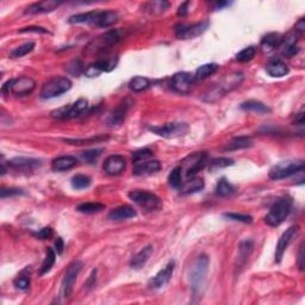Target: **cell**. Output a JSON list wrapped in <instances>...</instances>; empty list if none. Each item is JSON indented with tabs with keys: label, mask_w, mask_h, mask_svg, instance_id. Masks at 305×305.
<instances>
[{
	"label": "cell",
	"mask_w": 305,
	"mask_h": 305,
	"mask_svg": "<svg viewBox=\"0 0 305 305\" xmlns=\"http://www.w3.org/2000/svg\"><path fill=\"white\" fill-rule=\"evenodd\" d=\"M305 31V21L304 18L299 19L298 23L296 24V32H298V34H303V32Z\"/></svg>",
	"instance_id": "58"
},
{
	"label": "cell",
	"mask_w": 305,
	"mask_h": 305,
	"mask_svg": "<svg viewBox=\"0 0 305 305\" xmlns=\"http://www.w3.org/2000/svg\"><path fill=\"white\" fill-rule=\"evenodd\" d=\"M297 263H298L299 269H301V271H304V242H302L301 246H299L298 261H297Z\"/></svg>",
	"instance_id": "54"
},
{
	"label": "cell",
	"mask_w": 305,
	"mask_h": 305,
	"mask_svg": "<svg viewBox=\"0 0 305 305\" xmlns=\"http://www.w3.org/2000/svg\"><path fill=\"white\" fill-rule=\"evenodd\" d=\"M188 124L183 122H173L167 123L164 125L159 126H149V130L158 136L164 139H177V137L185 136L188 133Z\"/></svg>",
	"instance_id": "9"
},
{
	"label": "cell",
	"mask_w": 305,
	"mask_h": 305,
	"mask_svg": "<svg viewBox=\"0 0 305 305\" xmlns=\"http://www.w3.org/2000/svg\"><path fill=\"white\" fill-rule=\"evenodd\" d=\"M118 59L117 56L112 57H106V59L99 60L91 63L89 67L85 70V75L89 76V78H95V76L100 75L104 72H111L112 70H115L117 66Z\"/></svg>",
	"instance_id": "15"
},
{
	"label": "cell",
	"mask_w": 305,
	"mask_h": 305,
	"mask_svg": "<svg viewBox=\"0 0 305 305\" xmlns=\"http://www.w3.org/2000/svg\"><path fill=\"white\" fill-rule=\"evenodd\" d=\"M104 171L109 175H119L126 168L125 158L122 155H111L106 159L103 166Z\"/></svg>",
	"instance_id": "20"
},
{
	"label": "cell",
	"mask_w": 305,
	"mask_h": 305,
	"mask_svg": "<svg viewBox=\"0 0 305 305\" xmlns=\"http://www.w3.org/2000/svg\"><path fill=\"white\" fill-rule=\"evenodd\" d=\"M55 261H56V253L54 252V249L48 248V249H47V254H46L45 261H43L42 266H41V269H40L41 276H45V274H47V273H48V272L51 271V268H53Z\"/></svg>",
	"instance_id": "36"
},
{
	"label": "cell",
	"mask_w": 305,
	"mask_h": 305,
	"mask_svg": "<svg viewBox=\"0 0 305 305\" xmlns=\"http://www.w3.org/2000/svg\"><path fill=\"white\" fill-rule=\"evenodd\" d=\"M67 70H68V73H70L72 75L79 76L85 70L84 63H82L80 59L73 60V61H70V63H68Z\"/></svg>",
	"instance_id": "44"
},
{
	"label": "cell",
	"mask_w": 305,
	"mask_h": 305,
	"mask_svg": "<svg viewBox=\"0 0 305 305\" xmlns=\"http://www.w3.org/2000/svg\"><path fill=\"white\" fill-rule=\"evenodd\" d=\"M298 230H299L298 225H291V227L285 230V232L282 233V235L280 236L278 244H277V248H276V262H278V263L282 262L287 247L290 246L291 241H292V238L297 235Z\"/></svg>",
	"instance_id": "18"
},
{
	"label": "cell",
	"mask_w": 305,
	"mask_h": 305,
	"mask_svg": "<svg viewBox=\"0 0 305 305\" xmlns=\"http://www.w3.org/2000/svg\"><path fill=\"white\" fill-rule=\"evenodd\" d=\"M120 38H122V36H120V32L118 30H110V31L95 38L89 46V50L93 54L103 53V51L116 46L120 41Z\"/></svg>",
	"instance_id": "11"
},
{
	"label": "cell",
	"mask_w": 305,
	"mask_h": 305,
	"mask_svg": "<svg viewBox=\"0 0 305 305\" xmlns=\"http://www.w3.org/2000/svg\"><path fill=\"white\" fill-rule=\"evenodd\" d=\"M81 268H82L81 261L75 260L68 266L67 269H66L61 284V295L63 296V298H68V297L72 295L73 286L74 284H75L76 279H78V276L79 273H80Z\"/></svg>",
	"instance_id": "12"
},
{
	"label": "cell",
	"mask_w": 305,
	"mask_h": 305,
	"mask_svg": "<svg viewBox=\"0 0 305 305\" xmlns=\"http://www.w3.org/2000/svg\"><path fill=\"white\" fill-rule=\"evenodd\" d=\"M41 164H42L41 160L30 158H15L9 161V166L11 168L19 172H32L35 169L40 168Z\"/></svg>",
	"instance_id": "21"
},
{
	"label": "cell",
	"mask_w": 305,
	"mask_h": 305,
	"mask_svg": "<svg viewBox=\"0 0 305 305\" xmlns=\"http://www.w3.org/2000/svg\"><path fill=\"white\" fill-rule=\"evenodd\" d=\"M296 124H298V125H303L304 124V111H301L298 115H297Z\"/></svg>",
	"instance_id": "59"
},
{
	"label": "cell",
	"mask_w": 305,
	"mask_h": 305,
	"mask_svg": "<svg viewBox=\"0 0 305 305\" xmlns=\"http://www.w3.org/2000/svg\"><path fill=\"white\" fill-rule=\"evenodd\" d=\"M235 191L234 186L229 181H227V179H221L217 183L216 186V194L218 197H228V196H232Z\"/></svg>",
	"instance_id": "38"
},
{
	"label": "cell",
	"mask_w": 305,
	"mask_h": 305,
	"mask_svg": "<svg viewBox=\"0 0 305 305\" xmlns=\"http://www.w3.org/2000/svg\"><path fill=\"white\" fill-rule=\"evenodd\" d=\"M18 194H23V191L19 188H1V191H0V196H1V198L18 196Z\"/></svg>",
	"instance_id": "52"
},
{
	"label": "cell",
	"mask_w": 305,
	"mask_h": 305,
	"mask_svg": "<svg viewBox=\"0 0 305 305\" xmlns=\"http://www.w3.org/2000/svg\"><path fill=\"white\" fill-rule=\"evenodd\" d=\"M101 152H103V149L86 150V152H82L80 156H81V159L85 162H87V164H94V162L98 160L99 156L101 155Z\"/></svg>",
	"instance_id": "45"
},
{
	"label": "cell",
	"mask_w": 305,
	"mask_h": 305,
	"mask_svg": "<svg viewBox=\"0 0 305 305\" xmlns=\"http://www.w3.org/2000/svg\"><path fill=\"white\" fill-rule=\"evenodd\" d=\"M19 32H35V34H49L48 30H46L45 27H40V26H27L23 27V29L19 30Z\"/></svg>",
	"instance_id": "53"
},
{
	"label": "cell",
	"mask_w": 305,
	"mask_h": 305,
	"mask_svg": "<svg viewBox=\"0 0 305 305\" xmlns=\"http://www.w3.org/2000/svg\"><path fill=\"white\" fill-rule=\"evenodd\" d=\"M91 183H92L91 178L87 177V175H84V174L74 175V177L72 178V180H70L72 188H75V189H84V188H90Z\"/></svg>",
	"instance_id": "40"
},
{
	"label": "cell",
	"mask_w": 305,
	"mask_h": 305,
	"mask_svg": "<svg viewBox=\"0 0 305 305\" xmlns=\"http://www.w3.org/2000/svg\"><path fill=\"white\" fill-rule=\"evenodd\" d=\"M282 37L280 36L279 34L277 32H272V34H268L267 36H265L261 41V48H262L263 51H271L273 49L278 48L280 42H282Z\"/></svg>",
	"instance_id": "32"
},
{
	"label": "cell",
	"mask_w": 305,
	"mask_h": 305,
	"mask_svg": "<svg viewBox=\"0 0 305 305\" xmlns=\"http://www.w3.org/2000/svg\"><path fill=\"white\" fill-rule=\"evenodd\" d=\"M150 86V80L145 76H134L129 81V89L134 92H142Z\"/></svg>",
	"instance_id": "34"
},
{
	"label": "cell",
	"mask_w": 305,
	"mask_h": 305,
	"mask_svg": "<svg viewBox=\"0 0 305 305\" xmlns=\"http://www.w3.org/2000/svg\"><path fill=\"white\" fill-rule=\"evenodd\" d=\"M34 48H35V43L29 42V43H25V45H23L21 47H17L16 49H13V50L11 51L10 55H11V57H12V59H19V57H23L29 53H31V51L34 50Z\"/></svg>",
	"instance_id": "41"
},
{
	"label": "cell",
	"mask_w": 305,
	"mask_h": 305,
	"mask_svg": "<svg viewBox=\"0 0 305 305\" xmlns=\"http://www.w3.org/2000/svg\"><path fill=\"white\" fill-rule=\"evenodd\" d=\"M266 72L272 78H282L288 74L290 70H288L286 63L282 62V60H274V61L268 63L266 67Z\"/></svg>",
	"instance_id": "27"
},
{
	"label": "cell",
	"mask_w": 305,
	"mask_h": 305,
	"mask_svg": "<svg viewBox=\"0 0 305 305\" xmlns=\"http://www.w3.org/2000/svg\"><path fill=\"white\" fill-rule=\"evenodd\" d=\"M209 263H210V260L207 255H200L193 261L191 268H189V285H191V290L194 296L203 293L205 282H207Z\"/></svg>",
	"instance_id": "2"
},
{
	"label": "cell",
	"mask_w": 305,
	"mask_h": 305,
	"mask_svg": "<svg viewBox=\"0 0 305 305\" xmlns=\"http://www.w3.org/2000/svg\"><path fill=\"white\" fill-rule=\"evenodd\" d=\"M35 89H36V82L34 79L29 76H22V78L11 79L5 82L1 87V92L4 95L10 94L11 92L17 97H24V95L31 94Z\"/></svg>",
	"instance_id": "5"
},
{
	"label": "cell",
	"mask_w": 305,
	"mask_h": 305,
	"mask_svg": "<svg viewBox=\"0 0 305 305\" xmlns=\"http://www.w3.org/2000/svg\"><path fill=\"white\" fill-rule=\"evenodd\" d=\"M61 5V1L56 0H45V1L34 2L25 10L26 15H38V13H48L56 10Z\"/></svg>",
	"instance_id": "23"
},
{
	"label": "cell",
	"mask_w": 305,
	"mask_h": 305,
	"mask_svg": "<svg viewBox=\"0 0 305 305\" xmlns=\"http://www.w3.org/2000/svg\"><path fill=\"white\" fill-rule=\"evenodd\" d=\"M174 268H175V262L173 260L169 261V262L167 263V265L164 266V267L162 268L155 277H153V278L149 280L148 286L152 288V290H160V288L166 286L172 278Z\"/></svg>",
	"instance_id": "17"
},
{
	"label": "cell",
	"mask_w": 305,
	"mask_h": 305,
	"mask_svg": "<svg viewBox=\"0 0 305 305\" xmlns=\"http://www.w3.org/2000/svg\"><path fill=\"white\" fill-rule=\"evenodd\" d=\"M95 277H97V269H93L92 273L90 274L89 279H87V282H85V288H87V290H90V288H92L93 286L95 285Z\"/></svg>",
	"instance_id": "55"
},
{
	"label": "cell",
	"mask_w": 305,
	"mask_h": 305,
	"mask_svg": "<svg viewBox=\"0 0 305 305\" xmlns=\"http://www.w3.org/2000/svg\"><path fill=\"white\" fill-rule=\"evenodd\" d=\"M152 156H153L152 150L147 149V148H144V149L136 150V152L133 153V164L134 162H137V161L147 160V159H150Z\"/></svg>",
	"instance_id": "48"
},
{
	"label": "cell",
	"mask_w": 305,
	"mask_h": 305,
	"mask_svg": "<svg viewBox=\"0 0 305 305\" xmlns=\"http://www.w3.org/2000/svg\"><path fill=\"white\" fill-rule=\"evenodd\" d=\"M255 54H257V49H255V47H247V48L242 49L240 53L236 55V61L242 62V63L249 62L254 59Z\"/></svg>",
	"instance_id": "43"
},
{
	"label": "cell",
	"mask_w": 305,
	"mask_h": 305,
	"mask_svg": "<svg viewBox=\"0 0 305 305\" xmlns=\"http://www.w3.org/2000/svg\"><path fill=\"white\" fill-rule=\"evenodd\" d=\"M293 200L290 196H282L277 199L269 208L268 213L265 217V223L269 227H279L292 210Z\"/></svg>",
	"instance_id": "4"
},
{
	"label": "cell",
	"mask_w": 305,
	"mask_h": 305,
	"mask_svg": "<svg viewBox=\"0 0 305 305\" xmlns=\"http://www.w3.org/2000/svg\"><path fill=\"white\" fill-rule=\"evenodd\" d=\"M209 25L210 24L208 21L194 24H179L175 26V36L179 40H192L204 34Z\"/></svg>",
	"instance_id": "14"
},
{
	"label": "cell",
	"mask_w": 305,
	"mask_h": 305,
	"mask_svg": "<svg viewBox=\"0 0 305 305\" xmlns=\"http://www.w3.org/2000/svg\"><path fill=\"white\" fill-rule=\"evenodd\" d=\"M218 70V65L217 63H207L197 68L194 78L196 79H207L209 76L213 75Z\"/></svg>",
	"instance_id": "33"
},
{
	"label": "cell",
	"mask_w": 305,
	"mask_h": 305,
	"mask_svg": "<svg viewBox=\"0 0 305 305\" xmlns=\"http://www.w3.org/2000/svg\"><path fill=\"white\" fill-rule=\"evenodd\" d=\"M297 41H298L297 35L290 34V35H287L286 37L282 38L278 48L282 49V54H284L285 56L292 57L299 51L298 46H297Z\"/></svg>",
	"instance_id": "25"
},
{
	"label": "cell",
	"mask_w": 305,
	"mask_h": 305,
	"mask_svg": "<svg viewBox=\"0 0 305 305\" xmlns=\"http://www.w3.org/2000/svg\"><path fill=\"white\" fill-rule=\"evenodd\" d=\"M241 109L244 111L255 112L258 115H266L271 112V109L259 100H248L241 104Z\"/></svg>",
	"instance_id": "29"
},
{
	"label": "cell",
	"mask_w": 305,
	"mask_h": 305,
	"mask_svg": "<svg viewBox=\"0 0 305 305\" xmlns=\"http://www.w3.org/2000/svg\"><path fill=\"white\" fill-rule=\"evenodd\" d=\"M181 167H175L168 175V184L173 188H180L183 184V174H181Z\"/></svg>",
	"instance_id": "42"
},
{
	"label": "cell",
	"mask_w": 305,
	"mask_h": 305,
	"mask_svg": "<svg viewBox=\"0 0 305 305\" xmlns=\"http://www.w3.org/2000/svg\"><path fill=\"white\" fill-rule=\"evenodd\" d=\"M169 7V2L167 1H153L147 4V10H150L153 13L164 12Z\"/></svg>",
	"instance_id": "46"
},
{
	"label": "cell",
	"mask_w": 305,
	"mask_h": 305,
	"mask_svg": "<svg viewBox=\"0 0 305 305\" xmlns=\"http://www.w3.org/2000/svg\"><path fill=\"white\" fill-rule=\"evenodd\" d=\"M227 218L233 219L236 222H242V223H252L253 217L248 215H242V213H225Z\"/></svg>",
	"instance_id": "50"
},
{
	"label": "cell",
	"mask_w": 305,
	"mask_h": 305,
	"mask_svg": "<svg viewBox=\"0 0 305 305\" xmlns=\"http://www.w3.org/2000/svg\"><path fill=\"white\" fill-rule=\"evenodd\" d=\"M188 5H189L188 1L183 2V4L180 5L179 9H178V16H179V17H185V16L188 15Z\"/></svg>",
	"instance_id": "56"
},
{
	"label": "cell",
	"mask_w": 305,
	"mask_h": 305,
	"mask_svg": "<svg viewBox=\"0 0 305 305\" xmlns=\"http://www.w3.org/2000/svg\"><path fill=\"white\" fill-rule=\"evenodd\" d=\"M63 248H65V242L61 237H57L56 242H55V249H56L57 254H62Z\"/></svg>",
	"instance_id": "57"
},
{
	"label": "cell",
	"mask_w": 305,
	"mask_h": 305,
	"mask_svg": "<svg viewBox=\"0 0 305 305\" xmlns=\"http://www.w3.org/2000/svg\"><path fill=\"white\" fill-rule=\"evenodd\" d=\"M160 169H161L160 161L147 159V160L134 162L133 173L135 175H148L159 172Z\"/></svg>",
	"instance_id": "22"
},
{
	"label": "cell",
	"mask_w": 305,
	"mask_h": 305,
	"mask_svg": "<svg viewBox=\"0 0 305 305\" xmlns=\"http://www.w3.org/2000/svg\"><path fill=\"white\" fill-rule=\"evenodd\" d=\"M129 198L137 204L139 207L147 211L158 210L162 207L161 199L156 194L148 191H142V189H135L129 193Z\"/></svg>",
	"instance_id": "8"
},
{
	"label": "cell",
	"mask_w": 305,
	"mask_h": 305,
	"mask_svg": "<svg viewBox=\"0 0 305 305\" xmlns=\"http://www.w3.org/2000/svg\"><path fill=\"white\" fill-rule=\"evenodd\" d=\"M304 171V162L299 160L282 161L273 166L269 171V178L272 180H282L292 177L299 172Z\"/></svg>",
	"instance_id": "6"
},
{
	"label": "cell",
	"mask_w": 305,
	"mask_h": 305,
	"mask_svg": "<svg viewBox=\"0 0 305 305\" xmlns=\"http://www.w3.org/2000/svg\"><path fill=\"white\" fill-rule=\"evenodd\" d=\"M153 252H154L153 246H150V244L149 246L144 247V248H142L141 251L137 253L133 259H131L130 261L131 267H133L134 269H141L145 263H147V261L150 259Z\"/></svg>",
	"instance_id": "26"
},
{
	"label": "cell",
	"mask_w": 305,
	"mask_h": 305,
	"mask_svg": "<svg viewBox=\"0 0 305 305\" xmlns=\"http://www.w3.org/2000/svg\"><path fill=\"white\" fill-rule=\"evenodd\" d=\"M251 147H253L252 139H249V137H247V136H238V137H235V139H233L229 143L225 145L224 150L233 152V150L246 149V148H251Z\"/></svg>",
	"instance_id": "30"
},
{
	"label": "cell",
	"mask_w": 305,
	"mask_h": 305,
	"mask_svg": "<svg viewBox=\"0 0 305 305\" xmlns=\"http://www.w3.org/2000/svg\"><path fill=\"white\" fill-rule=\"evenodd\" d=\"M72 81L65 76H56V78L50 79L43 85L42 91H41V98L51 99L59 97L72 89Z\"/></svg>",
	"instance_id": "7"
},
{
	"label": "cell",
	"mask_w": 305,
	"mask_h": 305,
	"mask_svg": "<svg viewBox=\"0 0 305 305\" xmlns=\"http://www.w3.org/2000/svg\"><path fill=\"white\" fill-rule=\"evenodd\" d=\"M234 161L232 159L228 158H219V159H213L209 162V171L210 172H217L222 168H227V167L233 166Z\"/></svg>",
	"instance_id": "39"
},
{
	"label": "cell",
	"mask_w": 305,
	"mask_h": 305,
	"mask_svg": "<svg viewBox=\"0 0 305 305\" xmlns=\"http://www.w3.org/2000/svg\"><path fill=\"white\" fill-rule=\"evenodd\" d=\"M32 235L36 238H38V240H48V238H50L51 235H53V229H51L50 227H46L43 228V229L38 230L36 233H32Z\"/></svg>",
	"instance_id": "51"
},
{
	"label": "cell",
	"mask_w": 305,
	"mask_h": 305,
	"mask_svg": "<svg viewBox=\"0 0 305 305\" xmlns=\"http://www.w3.org/2000/svg\"><path fill=\"white\" fill-rule=\"evenodd\" d=\"M118 13L116 11H90V12L78 13L68 19V23L70 24H92L98 27H109L117 23Z\"/></svg>",
	"instance_id": "1"
},
{
	"label": "cell",
	"mask_w": 305,
	"mask_h": 305,
	"mask_svg": "<svg viewBox=\"0 0 305 305\" xmlns=\"http://www.w3.org/2000/svg\"><path fill=\"white\" fill-rule=\"evenodd\" d=\"M109 137H105V136H98V137H91V139H87V140H65L67 143L70 144H91V143H95V142H99V141H103V140H108Z\"/></svg>",
	"instance_id": "47"
},
{
	"label": "cell",
	"mask_w": 305,
	"mask_h": 305,
	"mask_svg": "<svg viewBox=\"0 0 305 305\" xmlns=\"http://www.w3.org/2000/svg\"><path fill=\"white\" fill-rule=\"evenodd\" d=\"M204 188V180L202 178H191V180L185 181L181 184L180 192L181 193H194Z\"/></svg>",
	"instance_id": "31"
},
{
	"label": "cell",
	"mask_w": 305,
	"mask_h": 305,
	"mask_svg": "<svg viewBox=\"0 0 305 305\" xmlns=\"http://www.w3.org/2000/svg\"><path fill=\"white\" fill-rule=\"evenodd\" d=\"M253 252V242L252 241H243L238 248V266L246 265L247 260L249 259V255Z\"/></svg>",
	"instance_id": "35"
},
{
	"label": "cell",
	"mask_w": 305,
	"mask_h": 305,
	"mask_svg": "<svg viewBox=\"0 0 305 305\" xmlns=\"http://www.w3.org/2000/svg\"><path fill=\"white\" fill-rule=\"evenodd\" d=\"M136 211L134 210V208L129 207V205H123V207L116 208L109 213V219L111 221H125V219L134 218L136 217Z\"/></svg>",
	"instance_id": "28"
},
{
	"label": "cell",
	"mask_w": 305,
	"mask_h": 305,
	"mask_svg": "<svg viewBox=\"0 0 305 305\" xmlns=\"http://www.w3.org/2000/svg\"><path fill=\"white\" fill-rule=\"evenodd\" d=\"M131 106H133V100L130 98H125L124 100L120 101L119 104L116 106V109H114V111L111 112L109 117V125L110 126H117L120 125L124 119L126 118V115H128L129 110H130Z\"/></svg>",
	"instance_id": "19"
},
{
	"label": "cell",
	"mask_w": 305,
	"mask_h": 305,
	"mask_svg": "<svg viewBox=\"0 0 305 305\" xmlns=\"http://www.w3.org/2000/svg\"><path fill=\"white\" fill-rule=\"evenodd\" d=\"M13 285H15L16 288H18V290L25 291L30 286V278L27 276H19L15 279Z\"/></svg>",
	"instance_id": "49"
},
{
	"label": "cell",
	"mask_w": 305,
	"mask_h": 305,
	"mask_svg": "<svg viewBox=\"0 0 305 305\" xmlns=\"http://www.w3.org/2000/svg\"><path fill=\"white\" fill-rule=\"evenodd\" d=\"M89 109V101L86 99L81 98L76 100L74 104L70 105L62 106V108L54 110L51 112V117L56 118V119H70V118H75L84 115Z\"/></svg>",
	"instance_id": "10"
},
{
	"label": "cell",
	"mask_w": 305,
	"mask_h": 305,
	"mask_svg": "<svg viewBox=\"0 0 305 305\" xmlns=\"http://www.w3.org/2000/svg\"><path fill=\"white\" fill-rule=\"evenodd\" d=\"M105 209V205L101 204V203H82L78 207L76 210L81 213H87V215H92V213H98Z\"/></svg>",
	"instance_id": "37"
},
{
	"label": "cell",
	"mask_w": 305,
	"mask_h": 305,
	"mask_svg": "<svg viewBox=\"0 0 305 305\" xmlns=\"http://www.w3.org/2000/svg\"><path fill=\"white\" fill-rule=\"evenodd\" d=\"M183 166H181V171L186 172V177L193 178L199 171H202L208 164V154L205 152L202 153H194L192 155L188 156L185 160L183 161Z\"/></svg>",
	"instance_id": "13"
},
{
	"label": "cell",
	"mask_w": 305,
	"mask_h": 305,
	"mask_svg": "<svg viewBox=\"0 0 305 305\" xmlns=\"http://www.w3.org/2000/svg\"><path fill=\"white\" fill-rule=\"evenodd\" d=\"M194 81H196L194 75L188 72H180L173 75L171 87L175 92L180 93V94H188L189 91L192 90V87H193Z\"/></svg>",
	"instance_id": "16"
},
{
	"label": "cell",
	"mask_w": 305,
	"mask_h": 305,
	"mask_svg": "<svg viewBox=\"0 0 305 305\" xmlns=\"http://www.w3.org/2000/svg\"><path fill=\"white\" fill-rule=\"evenodd\" d=\"M78 164L76 158L70 155H63L59 156V158L54 159L51 162V169L55 172H63V171H70V169L74 168Z\"/></svg>",
	"instance_id": "24"
},
{
	"label": "cell",
	"mask_w": 305,
	"mask_h": 305,
	"mask_svg": "<svg viewBox=\"0 0 305 305\" xmlns=\"http://www.w3.org/2000/svg\"><path fill=\"white\" fill-rule=\"evenodd\" d=\"M244 75L241 72H234L225 75L216 86H213L212 89L209 90L207 93L204 94V100L209 101V103H213V101L218 100L219 98H222L227 93L232 92L235 89H237L241 85V82L243 81Z\"/></svg>",
	"instance_id": "3"
}]
</instances>
